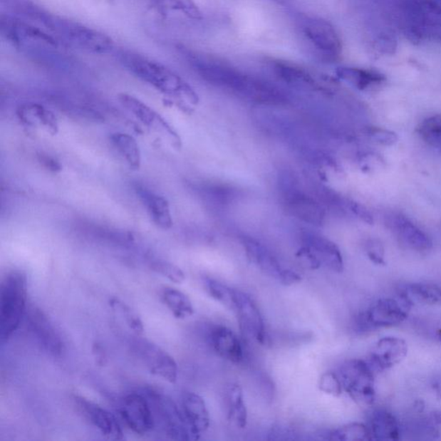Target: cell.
Masks as SVG:
<instances>
[{"label":"cell","instance_id":"6da1fadb","mask_svg":"<svg viewBox=\"0 0 441 441\" xmlns=\"http://www.w3.org/2000/svg\"><path fill=\"white\" fill-rule=\"evenodd\" d=\"M191 64L207 83L228 90L242 100L268 106L284 105L289 100L278 85L261 78L247 76L230 66L196 56H191Z\"/></svg>","mask_w":441,"mask_h":441},{"label":"cell","instance_id":"7a4b0ae2","mask_svg":"<svg viewBox=\"0 0 441 441\" xmlns=\"http://www.w3.org/2000/svg\"><path fill=\"white\" fill-rule=\"evenodd\" d=\"M122 63L138 79L146 82L160 92L167 94H181L193 103L197 97L193 90L181 78L164 65L134 53H123Z\"/></svg>","mask_w":441,"mask_h":441},{"label":"cell","instance_id":"3957f363","mask_svg":"<svg viewBox=\"0 0 441 441\" xmlns=\"http://www.w3.org/2000/svg\"><path fill=\"white\" fill-rule=\"evenodd\" d=\"M28 283L26 274L12 271L2 279L0 287V340L2 343L19 328L27 305Z\"/></svg>","mask_w":441,"mask_h":441},{"label":"cell","instance_id":"277c9868","mask_svg":"<svg viewBox=\"0 0 441 441\" xmlns=\"http://www.w3.org/2000/svg\"><path fill=\"white\" fill-rule=\"evenodd\" d=\"M413 303L401 291L398 298H383L374 302L357 318V327L360 332L395 327L405 321Z\"/></svg>","mask_w":441,"mask_h":441},{"label":"cell","instance_id":"5b68a950","mask_svg":"<svg viewBox=\"0 0 441 441\" xmlns=\"http://www.w3.org/2000/svg\"><path fill=\"white\" fill-rule=\"evenodd\" d=\"M338 375L353 402L363 407L373 405L376 400L375 372L368 361L358 358L346 361Z\"/></svg>","mask_w":441,"mask_h":441},{"label":"cell","instance_id":"8992f818","mask_svg":"<svg viewBox=\"0 0 441 441\" xmlns=\"http://www.w3.org/2000/svg\"><path fill=\"white\" fill-rule=\"evenodd\" d=\"M45 26L63 36L67 42L84 51L106 55L113 51L114 43L110 36L94 28L81 26V24L65 21L63 19L51 18L47 16L44 20Z\"/></svg>","mask_w":441,"mask_h":441},{"label":"cell","instance_id":"52a82bcc","mask_svg":"<svg viewBox=\"0 0 441 441\" xmlns=\"http://www.w3.org/2000/svg\"><path fill=\"white\" fill-rule=\"evenodd\" d=\"M146 397L150 403L156 424L169 439L175 440H192L182 410L172 400L160 391L147 389Z\"/></svg>","mask_w":441,"mask_h":441},{"label":"cell","instance_id":"ba28073f","mask_svg":"<svg viewBox=\"0 0 441 441\" xmlns=\"http://www.w3.org/2000/svg\"><path fill=\"white\" fill-rule=\"evenodd\" d=\"M280 185L284 208L290 216L316 227L324 224L326 210L323 204L301 190L292 177L283 179Z\"/></svg>","mask_w":441,"mask_h":441},{"label":"cell","instance_id":"9c48e42d","mask_svg":"<svg viewBox=\"0 0 441 441\" xmlns=\"http://www.w3.org/2000/svg\"><path fill=\"white\" fill-rule=\"evenodd\" d=\"M300 31L313 48L328 60L339 58L342 43L339 34L332 24L326 20L312 16L300 19Z\"/></svg>","mask_w":441,"mask_h":441},{"label":"cell","instance_id":"30bf717a","mask_svg":"<svg viewBox=\"0 0 441 441\" xmlns=\"http://www.w3.org/2000/svg\"><path fill=\"white\" fill-rule=\"evenodd\" d=\"M400 24H414L431 32L441 28V5L435 0H397Z\"/></svg>","mask_w":441,"mask_h":441},{"label":"cell","instance_id":"8fae6325","mask_svg":"<svg viewBox=\"0 0 441 441\" xmlns=\"http://www.w3.org/2000/svg\"><path fill=\"white\" fill-rule=\"evenodd\" d=\"M118 411L126 426L138 435L148 434L156 426L150 403L145 394L132 393L125 395Z\"/></svg>","mask_w":441,"mask_h":441},{"label":"cell","instance_id":"7c38bea8","mask_svg":"<svg viewBox=\"0 0 441 441\" xmlns=\"http://www.w3.org/2000/svg\"><path fill=\"white\" fill-rule=\"evenodd\" d=\"M138 356L152 374L168 383H175L178 378V365L170 354L158 345L146 340L135 341Z\"/></svg>","mask_w":441,"mask_h":441},{"label":"cell","instance_id":"4fadbf2b","mask_svg":"<svg viewBox=\"0 0 441 441\" xmlns=\"http://www.w3.org/2000/svg\"><path fill=\"white\" fill-rule=\"evenodd\" d=\"M385 225L403 245L416 252H427L432 247L428 234L417 224L401 213H390L385 218Z\"/></svg>","mask_w":441,"mask_h":441},{"label":"cell","instance_id":"5bb4252c","mask_svg":"<svg viewBox=\"0 0 441 441\" xmlns=\"http://www.w3.org/2000/svg\"><path fill=\"white\" fill-rule=\"evenodd\" d=\"M73 402L76 403L77 410L84 416V418L98 428L106 439L111 440L123 439V432L120 424L109 411L81 395H74Z\"/></svg>","mask_w":441,"mask_h":441},{"label":"cell","instance_id":"9a60e30c","mask_svg":"<svg viewBox=\"0 0 441 441\" xmlns=\"http://www.w3.org/2000/svg\"><path fill=\"white\" fill-rule=\"evenodd\" d=\"M28 324L33 335L48 353L59 357L65 350V344L60 333L43 310L31 307L28 312Z\"/></svg>","mask_w":441,"mask_h":441},{"label":"cell","instance_id":"2e32d148","mask_svg":"<svg viewBox=\"0 0 441 441\" xmlns=\"http://www.w3.org/2000/svg\"><path fill=\"white\" fill-rule=\"evenodd\" d=\"M408 350L407 342L402 338L383 337L375 344L368 362L374 372H385L405 360Z\"/></svg>","mask_w":441,"mask_h":441},{"label":"cell","instance_id":"e0dca14e","mask_svg":"<svg viewBox=\"0 0 441 441\" xmlns=\"http://www.w3.org/2000/svg\"><path fill=\"white\" fill-rule=\"evenodd\" d=\"M234 312L237 313L242 331L258 343L265 344L266 332L261 313L245 292L236 290V308Z\"/></svg>","mask_w":441,"mask_h":441},{"label":"cell","instance_id":"ac0fdd59","mask_svg":"<svg viewBox=\"0 0 441 441\" xmlns=\"http://www.w3.org/2000/svg\"><path fill=\"white\" fill-rule=\"evenodd\" d=\"M1 33L6 40L16 46L21 47L28 42H36L57 47L55 37L38 27L12 16H2Z\"/></svg>","mask_w":441,"mask_h":441},{"label":"cell","instance_id":"d6986e66","mask_svg":"<svg viewBox=\"0 0 441 441\" xmlns=\"http://www.w3.org/2000/svg\"><path fill=\"white\" fill-rule=\"evenodd\" d=\"M303 245L310 247L320 259L321 265L328 267L333 273L341 274L344 270L342 254L335 242L321 234L313 232L302 234Z\"/></svg>","mask_w":441,"mask_h":441},{"label":"cell","instance_id":"ffe728a7","mask_svg":"<svg viewBox=\"0 0 441 441\" xmlns=\"http://www.w3.org/2000/svg\"><path fill=\"white\" fill-rule=\"evenodd\" d=\"M181 405L191 430L192 440H199L200 435L208 430L210 424L209 414L204 400L197 393L187 391L182 395Z\"/></svg>","mask_w":441,"mask_h":441},{"label":"cell","instance_id":"44dd1931","mask_svg":"<svg viewBox=\"0 0 441 441\" xmlns=\"http://www.w3.org/2000/svg\"><path fill=\"white\" fill-rule=\"evenodd\" d=\"M209 339L215 352L224 360L237 365L244 361V349L232 329L224 326H216L210 331Z\"/></svg>","mask_w":441,"mask_h":441},{"label":"cell","instance_id":"7402d4cb","mask_svg":"<svg viewBox=\"0 0 441 441\" xmlns=\"http://www.w3.org/2000/svg\"><path fill=\"white\" fill-rule=\"evenodd\" d=\"M243 247L249 261L256 265L264 274L279 281L286 268L281 266L266 247L253 238L243 237Z\"/></svg>","mask_w":441,"mask_h":441},{"label":"cell","instance_id":"603a6c76","mask_svg":"<svg viewBox=\"0 0 441 441\" xmlns=\"http://www.w3.org/2000/svg\"><path fill=\"white\" fill-rule=\"evenodd\" d=\"M372 440H398L401 427L395 416L386 410H375L366 424Z\"/></svg>","mask_w":441,"mask_h":441},{"label":"cell","instance_id":"cb8c5ba5","mask_svg":"<svg viewBox=\"0 0 441 441\" xmlns=\"http://www.w3.org/2000/svg\"><path fill=\"white\" fill-rule=\"evenodd\" d=\"M336 74L341 80L360 90L378 88L386 81L385 74L373 69L341 67L336 69Z\"/></svg>","mask_w":441,"mask_h":441},{"label":"cell","instance_id":"d4e9b609","mask_svg":"<svg viewBox=\"0 0 441 441\" xmlns=\"http://www.w3.org/2000/svg\"><path fill=\"white\" fill-rule=\"evenodd\" d=\"M118 100L123 107L133 113L144 125L155 128H157L159 125L165 130L174 134L167 123L154 110L144 104L141 100H138L137 98L130 96L129 94L122 93L119 95Z\"/></svg>","mask_w":441,"mask_h":441},{"label":"cell","instance_id":"484cf974","mask_svg":"<svg viewBox=\"0 0 441 441\" xmlns=\"http://www.w3.org/2000/svg\"><path fill=\"white\" fill-rule=\"evenodd\" d=\"M271 70L284 83L299 88H314L316 85L314 78L299 66L278 61L271 63Z\"/></svg>","mask_w":441,"mask_h":441},{"label":"cell","instance_id":"4316f807","mask_svg":"<svg viewBox=\"0 0 441 441\" xmlns=\"http://www.w3.org/2000/svg\"><path fill=\"white\" fill-rule=\"evenodd\" d=\"M160 299L176 318L185 319L194 314V307L191 299L175 288L164 287L160 291Z\"/></svg>","mask_w":441,"mask_h":441},{"label":"cell","instance_id":"83f0119b","mask_svg":"<svg viewBox=\"0 0 441 441\" xmlns=\"http://www.w3.org/2000/svg\"><path fill=\"white\" fill-rule=\"evenodd\" d=\"M227 405H228V418L238 427L245 428L247 425V410L243 397L242 387L238 383H232L227 389Z\"/></svg>","mask_w":441,"mask_h":441},{"label":"cell","instance_id":"f1b7e54d","mask_svg":"<svg viewBox=\"0 0 441 441\" xmlns=\"http://www.w3.org/2000/svg\"><path fill=\"white\" fill-rule=\"evenodd\" d=\"M144 203L147 205L152 221L160 228L170 229L172 226V219L168 202L165 197L152 194L151 192L142 190L140 192Z\"/></svg>","mask_w":441,"mask_h":441},{"label":"cell","instance_id":"f546056e","mask_svg":"<svg viewBox=\"0 0 441 441\" xmlns=\"http://www.w3.org/2000/svg\"><path fill=\"white\" fill-rule=\"evenodd\" d=\"M413 304L441 305V289L430 283H412L401 290Z\"/></svg>","mask_w":441,"mask_h":441},{"label":"cell","instance_id":"4dcf8cb0","mask_svg":"<svg viewBox=\"0 0 441 441\" xmlns=\"http://www.w3.org/2000/svg\"><path fill=\"white\" fill-rule=\"evenodd\" d=\"M111 141L130 168L138 170L141 167V152L137 141L132 135L116 133L111 137Z\"/></svg>","mask_w":441,"mask_h":441},{"label":"cell","instance_id":"1f68e13d","mask_svg":"<svg viewBox=\"0 0 441 441\" xmlns=\"http://www.w3.org/2000/svg\"><path fill=\"white\" fill-rule=\"evenodd\" d=\"M160 14L166 15L168 12L180 11L189 19L199 20L202 14L193 0H150Z\"/></svg>","mask_w":441,"mask_h":441},{"label":"cell","instance_id":"d6a6232c","mask_svg":"<svg viewBox=\"0 0 441 441\" xmlns=\"http://www.w3.org/2000/svg\"><path fill=\"white\" fill-rule=\"evenodd\" d=\"M328 440L339 441L372 440L368 425L360 422L347 424L329 432Z\"/></svg>","mask_w":441,"mask_h":441},{"label":"cell","instance_id":"836d02e7","mask_svg":"<svg viewBox=\"0 0 441 441\" xmlns=\"http://www.w3.org/2000/svg\"><path fill=\"white\" fill-rule=\"evenodd\" d=\"M205 291L209 296L217 302L224 304L230 311L236 308V290L232 289L225 284L217 281L215 279L206 278L204 279Z\"/></svg>","mask_w":441,"mask_h":441},{"label":"cell","instance_id":"e575fe53","mask_svg":"<svg viewBox=\"0 0 441 441\" xmlns=\"http://www.w3.org/2000/svg\"><path fill=\"white\" fill-rule=\"evenodd\" d=\"M418 134L427 145L441 148V115H432L424 119L418 127Z\"/></svg>","mask_w":441,"mask_h":441},{"label":"cell","instance_id":"d590c367","mask_svg":"<svg viewBox=\"0 0 441 441\" xmlns=\"http://www.w3.org/2000/svg\"><path fill=\"white\" fill-rule=\"evenodd\" d=\"M373 46L382 56H393L398 48V36L393 28L383 27L375 34Z\"/></svg>","mask_w":441,"mask_h":441},{"label":"cell","instance_id":"8d00e7d4","mask_svg":"<svg viewBox=\"0 0 441 441\" xmlns=\"http://www.w3.org/2000/svg\"><path fill=\"white\" fill-rule=\"evenodd\" d=\"M110 305L115 311L119 312V314L123 317L127 325L129 326L132 331L137 333L138 336L142 335L144 333V325L137 312L132 310L129 305L117 299H111Z\"/></svg>","mask_w":441,"mask_h":441},{"label":"cell","instance_id":"74e56055","mask_svg":"<svg viewBox=\"0 0 441 441\" xmlns=\"http://www.w3.org/2000/svg\"><path fill=\"white\" fill-rule=\"evenodd\" d=\"M150 266L155 273L162 275L172 283L182 284L185 281L184 271L175 264L157 259V261H152Z\"/></svg>","mask_w":441,"mask_h":441},{"label":"cell","instance_id":"f35d334b","mask_svg":"<svg viewBox=\"0 0 441 441\" xmlns=\"http://www.w3.org/2000/svg\"><path fill=\"white\" fill-rule=\"evenodd\" d=\"M318 386L321 391L336 398L340 397L342 391L344 390L339 375L331 372V370L321 375Z\"/></svg>","mask_w":441,"mask_h":441},{"label":"cell","instance_id":"ab89813d","mask_svg":"<svg viewBox=\"0 0 441 441\" xmlns=\"http://www.w3.org/2000/svg\"><path fill=\"white\" fill-rule=\"evenodd\" d=\"M366 135L370 141L383 146H393L398 141V137L395 132L383 129V128L372 127L366 130Z\"/></svg>","mask_w":441,"mask_h":441},{"label":"cell","instance_id":"60d3db41","mask_svg":"<svg viewBox=\"0 0 441 441\" xmlns=\"http://www.w3.org/2000/svg\"><path fill=\"white\" fill-rule=\"evenodd\" d=\"M365 251L370 261L375 265H385V249L381 241L378 239H369L365 243Z\"/></svg>","mask_w":441,"mask_h":441},{"label":"cell","instance_id":"b9f144b4","mask_svg":"<svg viewBox=\"0 0 441 441\" xmlns=\"http://www.w3.org/2000/svg\"><path fill=\"white\" fill-rule=\"evenodd\" d=\"M296 259H299L301 265L307 268L308 270H317L323 266L318 257L310 249V247L303 245L296 254Z\"/></svg>","mask_w":441,"mask_h":441},{"label":"cell","instance_id":"7bdbcfd3","mask_svg":"<svg viewBox=\"0 0 441 441\" xmlns=\"http://www.w3.org/2000/svg\"><path fill=\"white\" fill-rule=\"evenodd\" d=\"M348 209L353 214L354 216L360 218V219L365 222V224L370 225L373 224V216L372 215V213H370L369 210L365 207V206L356 203V202L348 201Z\"/></svg>","mask_w":441,"mask_h":441},{"label":"cell","instance_id":"ee69618b","mask_svg":"<svg viewBox=\"0 0 441 441\" xmlns=\"http://www.w3.org/2000/svg\"><path fill=\"white\" fill-rule=\"evenodd\" d=\"M302 281V277L301 275L296 273L295 271H292L291 269H284L281 276V278L279 279V283L282 284L283 286H294V284H299Z\"/></svg>","mask_w":441,"mask_h":441},{"label":"cell","instance_id":"f6af8a7d","mask_svg":"<svg viewBox=\"0 0 441 441\" xmlns=\"http://www.w3.org/2000/svg\"><path fill=\"white\" fill-rule=\"evenodd\" d=\"M93 353L96 360V364L100 366H104L107 362V354L103 346L98 342H95L93 346Z\"/></svg>","mask_w":441,"mask_h":441},{"label":"cell","instance_id":"bcb514c9","mask_svg":"<svg viewBox=\"0 0 441 441\" xmlns=\"http://www.w3.org/2000/svg\"><path fill=\"white\" fill-rule=\"evenodd\" d=\"M430 426L438 434L441 430V411H436L432 413L430 420Z\"/></svg>","mask_w":441,"mask_h":441},{"label":"cell","instance_id":"7dc6e473","mask_svg":"<svg viewBox=\"0 0 441 441\" xmlns=\"http://www.w3.org/2000/svg\"><path fill=\"white\" fill-rule=\"evenodd\" d=\"M41 162H42L45 165V166L51 169V170L52 171H58L61 169V165L57 162L56 160L52 158L47 157V156H45V157H42Z\"/></svg>","mask_w":441,"mask_h":441},{"label":"cell","instance_id":"c3c4849f","mask_svg":"<svg viewBox=\"0 0 441 441\" xmlns=\"http://www.w3.org/2000/svg\"><path fill=\"white\" fill-rule=\"evenodd\" d=\"M432 337L437 341L441 343V323L436 325L435 328L432 329Z\"/></svg>","mask_w":441,"mask_h":441},{"label":"cell","instance_id":"681fc988","mask_svg":"<svg viewBox=\"0 0 441 441\" xmlns=\"http://www.w3.org/2000/svg\"><path fill=\"white\" fill-rule=\"evenodd\" d=\"M432 388H434L436 394L441 398V378L432 383Z\"/></svg>","mask_w":441,"mask_h":441}]
</instances>
